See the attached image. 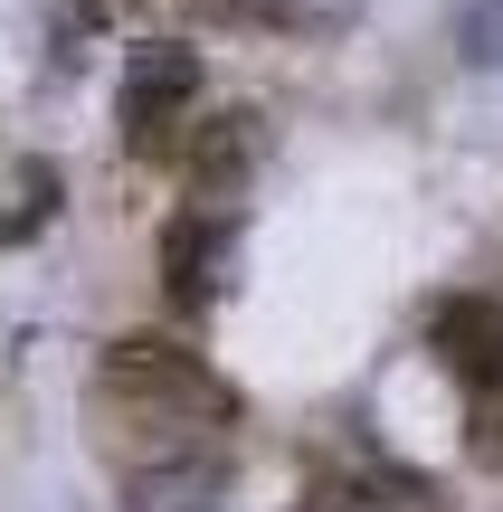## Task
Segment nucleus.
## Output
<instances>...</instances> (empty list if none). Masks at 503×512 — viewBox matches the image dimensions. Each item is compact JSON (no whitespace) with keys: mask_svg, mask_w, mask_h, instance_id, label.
Wrapping results in <instances>:
<instances>
[{"mask_svg":"<svg viewBox=\"0 0 503 512\" xmlns=\"http://www.w3.org/2000/svg\"><path fill=\"white\" fill-rule=\"evenodd\" d=\"M105 399L133 427H152V456H228V427H238V389L162 332L105 342Z\"/></svg>","mask_w":503,"mask_h":512,"instance_id":"nucleus-1","label":"nucleus"},{"mask_svg":"<svg viewBox=\"0 0 503 512\" xmlns=\"http://www.w3.org/2000/svg\"><path fill=\"white\" fill-rule=\"evenodd\" d=\"M428 351L466 380V399H494V389H503V304H485V294H447V304L428 313Z\"/></svg>","mask_w":503,"mask_h":512,"instance_id":"nucleus-3","label":"nucleus"},{"mask_svg":"<svg viewBox=\"0 0 503 512\" xmlns=\"http://www.w3.org/2000/svg\"><path fill=\"white\" fill-rule=\"evenodd\" d=\"M190 95H200V57L190 48H171V38H152V48H133V67H124V152H181V114H190Z\"/></svg>","mask_w":503,"mask_h":512,"instance_id":"nucleus-2","label":"nucleus"},{"mask_svg":"<svg viewBox=\"0 0 503 512\" xmlns=\"http://www.w3.org/2000/svg\"><path fill=\"white\" fill-rule=\"evenodd\" d=\"M209 10L247 19V29H285V38H333V29H352L361 0H209Z\"/></svg>","mask_w":503,"mask_h":512,"instance_id":"nucleus-7","label":"nucleus"},{"mask_svg":"<svg viewBox=\"0 0 503 512\" xmlns=\"http://www.w3.org/2000/svg\"><path fill=\"white\" fill-rule=\"evenodd\" d=\"M466 446H475V465H485V475H503V389L466 408Z\"/></svg>","mask_w":503,"mask_h":512,"instance_id":"nucleus-8","label":"nucleus"},{"mask_svg":"<svg viewBox=\"0 0 503 512\" xmlns=\"http://www.w3.org/2000/svg\"><path fill=\"white\" fill-rule=\"evenodd\" d=\"M162 266H171V304H219L228 275H238V228L219 219V209H190V219H171L162 238Z\"/></svg>","mask_w":503,"mask_h":512,"instance_id":"nucleus-5","label":"nucleus"},{"mask_svg":"<svg viewBox=\"0 0 503 512\" xmlns=\"http://www.w3.org/2000/svg\"><path fill=\"white\" fill-rule=\"evenodd\" d=\"M228 503V456H152L124 475V512H219Z\"/></svg>","mask_w":503,"mask_h":512,"instance_id":"nucleus-6","label":"nucleus"},{"mask_svg":"<svg viewBox=\"0 0 503 512\" xmlns=\"http://www.w3.org/2000/svg\"><path fill=\"white\" fill-rule=\"evenodd\" d=\"M266 162V124L257 114H200V124H181V171H190V190L200 200H238L247 190V171Z\"/></svg>","mask_w":503,"mask_h":512,"instance_id":"nucleus-4","label":"nucleus"},{"mask_svg":"<svg viewBox=\"0 0 503 512\" xmlns=\"http://www.w3.org/2000/svg\"><path fill=\"white\" fill-rule=\"evenodd\" d=\"M295 512H371L361 494H314V503H295Z\"/></svg>","mask_w":503,"mask_h":512,"instance_id":"nucleus-9","label":"nucleus"}]
</instances>
